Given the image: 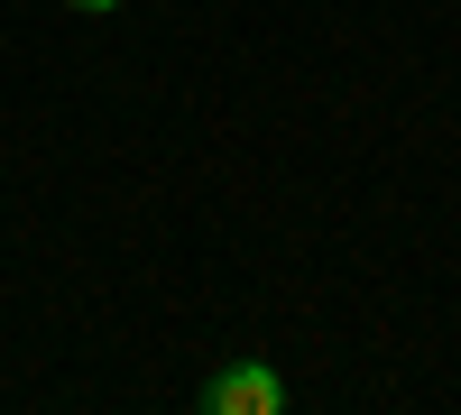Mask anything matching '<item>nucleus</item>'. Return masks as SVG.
Masks as SVG:
<instances>
[{
	"instance_id": "nucleus-1",
	"label": "nucleus",
	"mask_w": 461,
	"mask_h": 415,
	"mask_svg": "<svg viewBox=\"0 0 461 415\" xmlns=\"http://www.w3.org/2000/svg\"><path fill=\"white\" fill-rule=\"evenodd\" d=\"M203 415H286V379L267 360H230L203 379Z\"/></svg>"
},
{
	"instance_id": "nucleus-2",
	"label": "nucleus",
	"mask_w": 461,
	"mask_h": 415,
	"mask_svg": "<svg viewBox=\"0 0 461 415\" xmlns=\"http://www.w3.org/2000/svg\"><path fill=\"white\" fill-rule=\"evenodd\" d=\"M65 10H93V19H102V10H121V0H65Z\"/></svg>"
}]
</instances>
